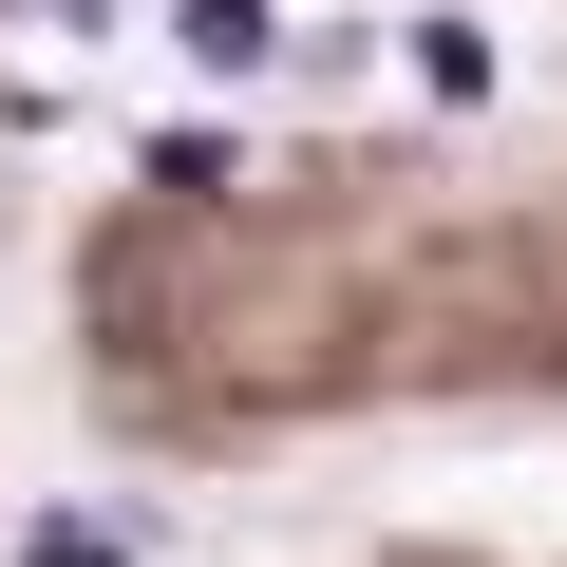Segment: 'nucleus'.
Masks as SVG:
<instances>
[{"label": "nucleus", "instance_id": "obj_1", "mask_svg": "<svg viewBox=\"0 0 567 567\" xmlns=\"http://www.w3.org/2000/svg\"><path fill=\"white\" fill-rule=\"evenodd\" d=\"M171 58L189 76H265L284 58V0H171Z\"/></svg>", "mask_w": 567, "mask_h": 567}, {"label": "nucleus", "instance_id": "obj_2", "mask_svg": "<svg viewBox=\"0 0 567 567\" xmlns=\"http://www.w3.org/2000/svg\"><path fill=\"white\" fill-rule=\"evenodd\" d=\"M398 39H416V95H492V76H511L492 20H454V0H435V20H398Z\"/></svg>", "mask_w": 567, "mask_h": 567}, {"label": "nucleus", "instance_id": "obj_3", "mask_svg": "<svg viewBox=\"0 0 567 567\" xmlns=\"http://www.w3.org/2000/svg\"><path fill=\"white\" fill-rule=\"evenodd\" d=\"M20 567H152V529H133V511H39Z\"/></svg>", "mask_w": 567, "mask_h": 567}, {"label": "nucleus", "instance_id": "obj_4", "mask_svg": "<svg viewBox=\"0 0 567 567\" xmlns=\"http://www.w3.org/2000/svg\"><path fill=\"white\" fill-rule=\"evenodd\" d=\"M20 20H95V0H20Z\"/></svg>", "mask_w": 567, "mask_h": 567}]
</instances>
